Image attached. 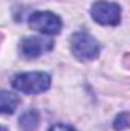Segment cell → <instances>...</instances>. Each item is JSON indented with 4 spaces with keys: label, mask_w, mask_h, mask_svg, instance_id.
<instances>
[{
    "label": "cell",
    "mask_w": 130,
    "mask_h": 131,
    "mask_svg": "<svg viewBox=\"0 0 130 131\" xmlns=\"http://www.w3.org/2000/svg\"><path fill=\"white\" fill-rule=\"evenodd\" d=\"M12 87L26 95H38L51 87V76L44 72H26L12 79Z\"/></svg>",
    "instance_id": "6da1fadb"
},
{
    "label": "cell",
    "mask_w": 130,
    "mask_h": 131,
    "mask_svg": "<svg viewBox=\"0 0 130 131\" xmlns=\"http://www.w3.org/2000/svg\"><path fill=\"white\" fill-rule=\"evenodd\" d=\"M52 47H54V41L44 37H26L20 41V46H18L22 57L28 60L38 58L44 52H49Z\"/></svg>",
    "instance_id": "5b68a950"
},
{
    "label": "cell",
    "mask_w": 130,
    "mask_h": 131,
    "mask_svg": "<svg viewBox=\"0 0 130 131\" xmlns=\"http://www.w3.org/2000/svg\"><path fill=\"white\" fill-rule=\"evenodd\" d=\"M113 127H115V130H118V131L126 130V128L129 127V114H127L126 111H124V113H119L118 117H116L115 122H113Z\"/></svg>",
    "instance_id": "ba28073f"
},
{
    "label": "cell",
    "mask_w": 130,
    "mask_h": 131,
    "mask_svg": "<svg viewBox=\"0 0 130 131\" xmlns=\"http://www.w3.org/2000/svg\"><path fill=\"white\" fill-rule=\"evenodd\" d=\"M38 122H40V114L37 110L25 111L18 119V125L23 131H34L38 127Z\"/></svg>",
    "instance_id": "52a82bcc"
},
{
    "label": "cell",
    "mask_w": 130,
    "mask_h": 131,
    "mask_svg": "<svg viewBox=\"0 0 130 131\" xmlns=\"http://www.w3.org/2000/svg\"><path fill=\"white\" fill-rule=\"evenodd\" d=\"M49 131H77V130L70 125H66V124H57V125H52Z\"/></svg>",
    "instance_id": "9c48e42d"
},
{
    "label": "cell",
    "mask_w": 130,
    "mask_h": 131,
    "mask_svg": "<svg viewBox=\"0 0 130 131\" xmlns=\"http://www.w3.org/2000/svg\"><path fill=\"white\" fill-rule=\"evenodd\" d=\"M29 26L32 28L34 31L44 34V35H55L60 34L61 31V20L58 15H55L54 12L49 11H38L34 12L32 15L29 17Z\"/></svg>",
    "instance_id": "277c9868"
},
{
    "label": "cell",
    "mask_w": 130,
    "mask_h": 131,
    "mask_svg": "<svg viewBox=\"0 0 130 131\" xmlns=\"http://www.w3.org/2000/svg\"><path fill=\"white\" fill-rule=\"evenodd\" d=\"M92 18L104 26H116L121 21V8L113 2L98 0L90 8Z\"/></svg>",
    "instance_id": "3957f363"
},
{
    "label": "cell",
    "mask_w": 130,
    "mask_h": 131,
    "mask_svg": "<svg viewBox=\"0 0 130 131\" xmlns=\"http://www.w3.org/2000/svg\"><path fill=\"white\" fill-rule=\"evenodd\" d=\"M0 43H2V35H0Z\"/></svg>",
    "instance_id": "8fae6325"
},
{
    "label": "cell",
    "mask_w": 130,
    "mask_h": 131,
    "mask_svg": "<svg viewBox=\"0 0 130 131\" xmlns=\"http://www.w3.org/2000/svg\"><path fill=\"white\" fill-rule=\"evenodd\" d=\"M20 99L15 93L0 90V114H11L18 107Z\"/></svg>",
    "instance_id": "8992f818"
},
{
    "label": "cell",
    "mask_w": 130,
    "mask_h": 131,
    "mask_svg": "<svg viewBox=\"0 0 130 131\" xmlns=\"http://www.w3.org/2000/svg\"><path fill=\"white\" fill-rule=\"evenodd\" d=\"M70 49L72 53L81 61H92L99 55V44L90 34L75 32L70 38Z\"/></svg>",
    "instance_id": "7a4b0ae2"
},
{
    "label": "cell",
    "mask_w": 130,
    "mask_h": 131,
    "mask_svg": "<svg viewBox=\"0 0 130 131\" xmlns=\"http://www.w3.org/2000/svg\"><path fill=\"white\" fill-rule=\"evenodd\" d=\"M0 131H8V130H6L5 127H2V125H0Z\"/></svg>",
    "instance_id": "30bf717a"
}]
</instances>
